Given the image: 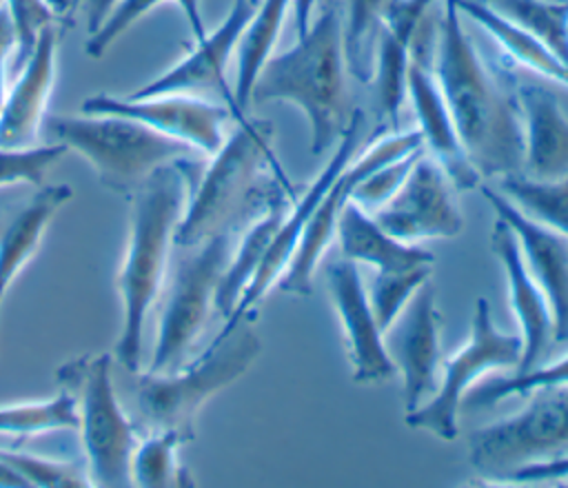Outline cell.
Returning <instances> with one entry per match:
<instances>
[{
  "instance_id": "6da1fadb",
  "label": "cell",
  "mask_w": 568,
  "mask_h": 488,
  "mask_svg": "<svg viewBox=\"0 0 568 488\" xmlns=\"http://www.w3.org/2000/svg\"><path fill=\"white\" fill-rule=\"evenodd\" d=\"M433 71L477 173L481 177L521 173L524 129L517 78L481 55L464 27L457 0H442Z\"/></svg>"
},
{
  "instance_id": "7a4b0ae2",
  "label": "cell",
  "mask_w": 568,
  "mask_h": 488,
  "mask_svg": "<svg viewBox=\"0 0 568 488\" xmlns=\"http://www.w3.org/2000/svg\"><path fill=\"white\" fill-rule=\"evenodd\" d=\"M237 126L191 180L175 246L191 248L231 224H248L280 195L297 191L280 166L275 126L262 118L235 120Z\"/></svg>"
},
{
  "instance_id": "3957f363",
  "label": "cell",
  "mask_w": 568,
  "mask_h": 488,
  "mask_svg": "<svg viewBox=\"0 0 568 488\" xmlns=\"http://www.w3.org/2000/svg\"><path fill=\"white\" fill-rule=\"evenodd\" d=\"M197 169L191 157H180L153 171L151 177L129 195L133 200L129 240L115 279L122 302V331L115 344V357L131 373H138L142 364L146 315L162 291L171 246H175V231L184 215L191 180Z\"/></svg>"
},
{
  "instance_id": "277c9868",
  "label": "cell",
  "mask_w": 568,
  "mask_h": 488,
  "mask_svg": "<svg viewBox=\"0 0 568 488\" xmlns=\"http://www.w3.org/2000/svg\"><path fill=\"white\" fill-rule=\"evenodd\" d=\"M304 35L284 53L271 55L251 89V102H291L308 122L311 155H322L346 131V58L342 16L322 0Z\"/></svg>"
},
{
  "instance_id": "5b68a950",
  "label": "cell",
  "mask_w": 568,
  "mask_h": 488,
  "mask_svg": "<svg viewBox=\"0 0 568 488\" xmlns=\"http://www.w3.org/2000/svg\"><path fill=\"white\" fill-rule=\"evenodd\" d=\"M255 311L226 322L197 359L166 373H142L135 386L140 419L151 430H178L186 441L195 437L200 408L240 379L262 350L253 328Z\"/></svg>"
},
{
  "instance_id": "8992f818",
  "label": "cell",
  "mask_w": 568,
  "mask_h": 488,
  "mask_svg": "<svg viewBox=\"0 0 568 488\" xmlns=\"http://www.w3.org/2000/svg\"><path fill=\"white\" fill-rule=\"evenodd\" d=\"M44 122L55 142L80 153L100 182L122 195L138 191L160 166L195 153L191 146L122 115H51Z\"/></svg>"
},
{
  "instance_id": "52a82bcc",
  "label": "cell",
  "mask_w": 568,
  "mask_h": 488,
  "mask_svg": "<svg viewBox=\"0 0 568 488\" xmlns=\"http://www.w3.org/2000/svg\"><path fill=\"white\" fill-rule=\"evenodd\" d=\"M528 404L468 435V464L488 481H510L526 466L568 455V386H539Z\"/></svg>"
},
{
  "instance_id": "ba28073f",
  "label": "cell",
  "mask_w": 568,
  "mask_h": 488,
  "mask_svg": "<svg viewBox=\"0 0 568 488\" xmlns=\"http://www.w3.org/2000/svg\"><path fill=\"white\" fill-rule=\"evenodd\" d=\"M244 226L246 224L224 226L191 246V253H184L175 264L160 315L153 359L146 368L149 373H166L186 364V357L215 308L220 279Z\"/></svg>"
},
{
  "instance_id": "9c48e42d",
  "label": "cell",
  "mask_w": 568,
  "mask_h": 488,
  "mask_svg": "<svg viewBox=\"0 0 568 488\" xmlns=\"http://www.w3.org/2000/svg\"><path fill=\"white\" fill-rule=\"evenodd\" d=\"M111 355L80 357L58 370V382L73 390L78 433L91 486L122 488L131 481L135 428L122 413L111 377Z\"/></svg>"
},
{
  "instance_id": "30bf717a",
  "label": "cell",
  "mask_w": 568,
  "mask_h": 488,
  "mask_svg": "<svg viewBox=\"0 0 568 488\" xmlns=\"http://www.w3.org/2000/svg\"><path fill=\"white\" fill-rule=\"evenodd\" d=\"M519 359L521 337L501 333L493 322L488 299L477 297L466 344L446 357L437 388L422 406L406 413V426L428 430L446 441L455 439L459 433L457 417L464 395L488 373L515 370Z\"/></svg>"
},
{
  "instance_id": "8fae6325",
  "label": "cell",
  "mask_w": 568,
  "mask_h": 488,
  "mask_svg": "<svg viewBox=\"0 0 568 488\" xmlns=\"http://www.w3.org/2000/svg\"><path fill=\"white\" fill-rule=\"evenodd\" d=\"M417 149H424L419 129L395 131V133L384 135L377 142H373L362 157L351 160L339 171V175L333 180V184L320 197L286 271L275 282L277 291L288 293V295H300V297H306L313 293V275L324 257L326 246L335 237L337 217H339L344 204L351 200L355 184L359 180H364L373 169H377L390 160H397L402 155H408Z\"/></svg>"
},
{
  "instance_id": "7c38bea8",
  "label": "cell",
  "mask_w": 568,
  "mask_h": 488,
  "mask_svg": "<svg viewBox=\"0 0 568 488\" xmlns=\"http://www.w3.org/2000/svg\"><path fill=\"white\" fill-rule=\"evenodd\" d=\"M437 20H439V11L435 16L430 9L417 29V35L410 49L408 69H406V93L410 95L415 118L419 124L417 129L422 133L426 153L439 162L453 189L468 191L481 184V175L470 164L462 146L450 109L446 104V98L433 71Z\"/></svg>"
},
{
  "instance_id": "4fadbf2b",
  "label": "cell",
  "mask_w": 568,
  "mask_h": 488,
  "mask_svg": "<svg viewBox=\"0 0 568 488\" xmlns=\"http://www.w3.org/2000/svg\"><path fill=\"white\" fill-rule=\"evenodd\" d=\"M82 111L131 118L209 157L226 140L224 126L229 118H233L226 104H215L193 93H160L146 98L98 93L82 102Z\"/></svg>"
},
{
  "instance_id": "5bb4252c",
  "label": "cell",
  "mask_w": 568,
  "mask_h": 488,
  "mask_svg": "<svg viewBox=\"0 0 568 488\" xmlns=\"http://www.w3.org/2000/svg\"><path fill=\"white\" fill-rule=\"evenodd\" d=\"M377 224L404 244H419L435 237H457L464 217L453 200V184L446 171L426 151L413 164L397 193L373 211Z\"/></svg>"
},
{
  "instance_id": "9a60e30c",
  "label": "cell",
  "mask_w": 568,
  "mask_h": 488,
  "mask_svg": "<svg viewBox=\"0 0 568 488\" xmlns=\"http://www.w3.org/2000/svg\"><path fill=\"white\" fill-rule=\"evenodd\" d=\"M442 317L435 304V288L424 282L393 324L384 331V344L404 384L406 413L422 406L437 388Z\"/></svg>"
},
{
  "instance_id": "2e32d148",
  "label": "cell",
  "mask_w": 568,
  "mask_h": 488,
  "mask_svg": "<svg viewBox=\"0 0 568 488\" xmlns=\"http://www.w3.org/2000/svg\"><path fill=\"white\" fill-rule=\"evenodd\" d=\"M362 122H364L362 111H353L348 118L346 131L337 140V146H335L331 160L324 164V169L317 173V177L311 182V186L302 195H297L293 200V206H288V211L284 213V217L273 235V242L264 255V262L260 264L253 282L246 286L235 311L231 313V317L226 322H235L244 313L255 311V306L262 302V297L282 277V273L286 271V266L308 226V220H311L320 197L326 193V189L333 184V180L339 175V171L351 162L357 140H359V133H362Z\"/></svg>"
},
{
  "instance_id": "e0dca14e",
  "label": "cell",
  "mask_w": 568,
  "mask_h": 488,
  "mask_svg": "<svg viewBox=\"0 0 568 488\" xmlns=\"http://www.w3.org/2000/svg\"><path fill=\"white\" fill-rule=\"evenodd\" d=\"M253 0H233L231 11L220 22V27L206 33L202 40H195V49L175 62L171 69L146 82L144 87L129 93L131 98H146L160 93H193L204 91L220 93L224 104L231 109L233 120H242L246 113L237 109L235 95L226 82V67L237 47V40L255 11Z\"/></svg>"
},
{
  "instance_id": "ac0fdd59",
  "label": "cell",
  "mask_w": 568,
  "mask_h": 488,
  "mask_svg": "<svg viewBox=\"0 0 568 488\" xmlns=\"http://www.w3.org/2000/svg\"><path fill=\"white\" fill-rule=\"evenodd\" d=\"M326 282L348 350L353 382L368 386L393 379L397 370L388 357L384 331L373 315L357 262L346 257L333 260L326 268Z\"/></svg>"
},
{
  "instance_id": "d6986e66",
  "label": "cell",
  "mask_w": 568,
  "mask_h": 488,
  "mask_svg": "<svg viewBox=\"0 0 568 488\" xmlns=\"http://www.w3.org/2000/svg\"><path fill=\"white\" fill-rule=\"evenodd\" d=\"M481 195L515 233L524 262L532 279L544 291L550 315L555 342L568 339V237L528 217L501 191L479 184Z\"/></svg>"
},
{
  "instance_id": "ffe728a7",
  "label": "cell",
  "mask_w": 568,
  "mask_h": 488,
  "mask_svg": "<svg viewBox=\"0 0 568 488\" xmlns=\"http://www.w3.org/2000/svg\"><path fill=\"white\" fill-rule=\"evenodd\" d=\"M490 251L499 260L508 282L510 306L517 317L521 337V359L515 370L524 373L544 364L550 353L555 342L550 306L524 262L513 228L501 217H497L490 228Z\"/></svg>"
},
{
  "instance_id": "44dd1931",
  "label": "cell",
  "mask_w": 568,
  "mask_h": 488,
  "mask_svg": "<svg viewBox=\"0 0 568 488\" xmlns=\"http://www.w3.org/2000/svg\"><path fill=\"white\" fill-rule=\"evenodd\" d=\"M58 24L44 27L33 49L20 62V73L7 89L0 111V146H31L47 120V106L55 82Z\"/></svg>"
},
{
  "instance_id": "7402d4cb",
  "label": "cell",
  "mask_w": 568,
  "mask_h": 488,
  "mask_svg": "<svg viewBox=\"0 0 568 488\" xmlns=\"http://www.w3.org/2000/svg\"><path fill=\"white\" fill-rule=\"evenodd\" d=\"M435 0H388L382 9L375 49L373 78L377 109L386 115L390 129H397L399 106L406 93V69L413 40Z\"/></svg>"
},
{
  "instance_id": "603a6c76",
  "label": "cell",
  "mask_w": 568,
  "mask_h": 488,
  "mask_svg": "<svg viewBox=\"0 0 568 488\" xmlns=\"http://www.w3.org/2000/svg\"><path fill=\"white\" fill-rule=\"evenodd\" d=\"M517 95L524 129L521 173L532 180L568 177V118L557 95L519 78Z\"/></svg>"
},
{
  "instance_id": "cb8c5ba5",
  "label": "cell",
  "mask_w": 568,
  "mask_h": 488,
  "mask_svg": "<svg viewBox=\"0 0 568 488\" xmlns=\"http://www.w3.org/2000/svg\"><path fill=\"white\" fill-rule=\"evenodd\" d=\"M335 237L342 255L353 262H364L375 271H404L415 266H433L435 255L419 244H404L388 235L373 213L348 200L337 217Z\"/></svg>"
},
{
  "instance_id": "d4e9b609",
  "label": "cell",
  "mask_w": 568,
  "mask_h": 488,
  "mask_svg": "<svg viewBox=\"0 0 568 488\" xmlns=\"http://www.w3.org/2000/svg\"><path fill=\"white\" fill-rule=\"evenodd\" d=\"M73 197L67 184L42 186L0 233V304L20 271L36 257L51 217Z\"/></svg>"
},
{
  "instance_id": "484cf974",
  "label": "cell",
  "mask_w": 568,
  "mask_h": 488,
  "mask_svg": "<svg viewBox=\"0 0 568 488\" xmlns=\"http://www.w3.org/2000/svg\"><path fill=\"white\" fill-rule=\"evenodd\" d=\"M293 200L286 193L280 195L240 231L233 253H231V260L226 264V271H224L217 293H215V311L222 313L226 319L235 311L246 286L253 282V277H255L260 264L264 262V255L273 242V235H275L284 213L288 211V202H293Z\"/></svg>"
},
{
  "instance_id": "4316f807",
  "label": "cell",
  "mask_w": 568,
  "mask_h": 488,
  "mask_svg": "<svg viewBox=\"0 0 568 488\" xmlns=\"http://www.w3.org/2000/svg\"><path fill=\"white\" fill-rule=\"evenodd\" d=\"M457 7L464 18H470L475 24H479L501 47V51L510 55V60L519 62L537 75L568 87V64L541 40L499 16L484 0H457Z\"/></svg>"
},
{
  "instance_id": "83f0119b",
  "label": "cell",
  "mask_w": 568,
  "mask_h": 488,
  "mask_svg": "<svg viewBox=\"0 0 568 488\" xmlns=\"http://www.w3.org/2000/svg\"><path fill=\"white\" fill-rule=\"evenodd\" d=\"M288 4L291 0H260L237 40V75L233 95L242 113L251 102V89L262 64L273 55V47L280 38Z\"/></svg>"
},
{
  "instance_id": "f1b7e54d",
  "label": "cell",
  "mask_w": 568,
  "mask_h": 488,
  "mask_svg": "<svg viewBox=\"0 0 568 488\" xmlns=\"http://www.w3.org/2000/svg\"><path fill=\"white\" fill-rule=\"evenodd\" d=\"M499 191L528 217L568 237V177L532 180L524 173L499 177Z\"/></svg>"
},
{
  "instance_id": "f546056e",
  "label": "cell",
  "mask_w": 568,
  "mask_h": 488,
  "mask_svg": "<svg viewBox=\"0 0 568 488\" xmlns=\"http://www.w3.org/2000/svg\"><path fill=\"white\" fill-rule=\"evenodd\" d=\"M568 64V0H484Z\"/></svg>"
},
{
  "instance_id": "4dcf8cb0",
  "label": "cell",
  "mask_w": 568,
  "mask_h": 488,
  "mask_svg": "<svg viewBox=\"0 0 568 488\" xmlns=\"http://www.w3.org/2000/svg\"><path fill=\"white\" fill-rule=\"evenodd\" d=\"M67 428L78 430L75 395L67 386L51 399L0 406V435L33 437Z\"/></svg>"
},
{
  "instance_id": "1f68e13d",
  "label": "cell",
  "mask_w": 568,
  "mask_h": 488,
  "mask_svg": "<svg viewBox=\"0 0 568 488\" xmlns=\"http://www.w3.org/2000/svg\"><path fill=\"white\" fill-rule=\"evenodd\" d=\"M182 444H186V439L178 430H149L131 457L133 486H193V481L184 475V468L178 464V448Z\"/></svg>"
},
{
  "instance_id": "d6a6232c",
  "label": "cell",
  "mask_w": 568,
  "mask_h": 488,
  "mask_svg": "<svg viewBox=\"0 0 568 488\" xmlns=\"http://www.w3.org/2000/svg\"><path fill=\"white\" fill-rule=\"evenodd\" d=\"M326 2L335 4L342 16L346 69L359 82H371L377 22L388 0H326Z\"/></svg>"
},
{
  "instance_id": "836d02e7",
  "label": "cell",
  "mask_w": 568,
  "mask_h": 488,
  "mask_svg": "<svg viewBox=\"0 0 568 488\" xmlns=\"http://www.w3.org/2000/svg\"><path fill=\"white\" fill-rule=\"evenodd\" d=\"M539 386H568V353L559 359L544 362L530 370L481 379L462 399L464 408H488L513 395H526Z\"/></svg>"
},
{
  "instance_id": "e575fe53",
  "label": "cell",
  "mask_w": 568,
  "mask_h": 488,
  "mask_svg": "<svg viewBox=\"0 0 568 488\" xmlns=\"http://www.w3.org/2000/svg\"><path fill=\"white\" fill-rule=\"evenodd\" d=\"M162 2H175L182 9L195 40H202L206 35L200 0H118L106 20L93 33H89L84 51L98 60L124 31H129L142 16H146Z\"/></svg>"
},
{
  "instance_id": "d590c367",
  "label": "cell",
  "mask_w": 568,
  "mask_h": 488,
  "mask_svg": "<svg viewBox=\"0 0 568 488\" xmlns=\"http://www.w3.org/2000/svg\"><path fill=\"white\" fill-rule=\"evenodd\" d=\"M433 266H415L404 271H375L371 288H368V302L373 308V315L382 331H386L393 319L402 313V308L408 304L413 293L430 279Z\"/></svg>"
},
{
  "instance_id": "8d00e7d4",
  "label": "cell",
  "mask_w": 568,
  "mask_h": 488,
  "mask_svg": "<svg viewBox=\"0 0 568 488\" xmlns=\"http://www.w3.org/2000/svg\"><path fill=\"white\" fill-rule=\"evenodd\" d=\"M0 461L16 470L29 486L38 488H84L91 486L84 464L60 461L22 450L0 448Z\"/></svg>"
},
{
  "instance_id": "74e56055",
  "label": "cell",
  "mask_w": 568,
  "mask_h": 488,
  "mask_svg": "<svg viewBox=\"0 0 568 488\" xmlns=\"http://www.w3.org/2000/svg\"><path fill=\"white\" fill-rule=\"evenodd\" d=\"M60 142L44 146H0V189L13 184H42L44 173L67 153Z\"/></svg>"
},
{
  "instance_id": "f35d334b",
  "label": "cell",
  "mask_w": 568,
  "mask_h": 488,
  "mask_svg": "<svg viewBox=\"0 0 568 488\" xmlns=\"http://www.w3.org/2000/svg\"><path fill=\"white\" fill-rule=\"evenodd\" d=\"M424 151L426 149H417L408 155H402L397 160H390V162L373 169L364 180H359L355 184V189L351 193V200H355L368 213L377 211L382 204H386L397 193V189L404 184L413 164L417 162V157Z\"/></svg>"
},
{
  "instance_id": "ab89813d",
  "label": "cell",
  "mask_w": 568,
  "mask_h": 488,
  "mask_svg": "<svg viewBox=\"0 0 568 488\" xmlns=\"http://www.w3.org/2000/svg\"><path fill=\"white\" fill-rule=\"evenodd\" d=\"M4 7L16 27V58L20 64L33 49L38 33L49 24H58V16L47 0H4Z\"/></svg>"
},
{
  "instance_id": "60d3db41",
  "label": "cell",
  "mask_w": 568,
  "mask_h": 488,
  "mask_svg": "<svg viewBox=\"0 0 568 488\" xmlns=\"http://www.w3.org/2000/svg\"><path fill=\"white\" fill-rule=\"evenodd\" d=\"M557 479H568V455L541 464L526 466L513 475L510 481H526V484H537V481H557Z\"/></svg>"
},
{
  "instance_id": "b9f144b4",
  "label": "cell",
  "mask_w": 568,
  "mask_h": 488,
  "mask_svg": "<svg viewBox=\"0 0 568 488\" xmlns=\"http://www.w3.org/2000/svg\"><path fill=\"white\" fill-rule=\"evenodd\" d=\"M118 0H84V11H87V29L93 33L111 13Z\"/></svg>"
},
{
  "instance_id": "7bdbcfd3",
  "label": "cell",
  "mask_w": 568,
  "mask_h": 488,
  "mask_svg": "<svg viewBox=\"0 0 568 488\" xmlns=\"http://www.w3.org/2000/svg\"><path fill=\"white\" fill-rule=\"evenodd\" d=\"M16 27L11 20L9 9L4 7V2L0 4V55H11V51H16Z\"/></svg>"
},
{
  "instance_id": "ee69618b",
  "label": "cell",
  "mask_w": 568,
  "mask_h": 488,
  "mask_svg": "<svg viewBox=\"0 0 568 488\" xmlns=\"http://www.w3.org/2000/svg\"><path fill=\"white\" fill-rule=\"evenodd\" d=\"M315 4L317 0H293V20H295L297 35H304L308 31Z\"/></svg>"
},
{
  "instance_id": "f6af8a7d",
  "label": "cell",
  "mask_w": 568,
  "mask_h": 488,
  "mask_svg": "<svg viewBox=\"0 0 568 488\" xmlns=\"http://www.w3.org/2000/svg\"><path fill=\"white\" fill-rule=\"evenodd\" d=\"M0 488H29V484L16 470L0 461Z\"/></svg>"
},
{
  "instance_id": "bcb514c9",
  "label": "cell",
  "mask_w": 568,
  "mask_h": 488,
  "mask_svg": "<svg viewBox=\"0 0 568 488\" xmlns=\"http://www.w3.org/2000/svg\"><path fill=\"white\" fill-rule=\"evenodd\" d=\"M49 4H51V9L55 11V16H58V20L62 18V16H67V13H71L73 11V7L78 4V0H47Z\"/></svg>"
},
{
  "instance_id": "7dc6e473",
  "label": "cell",
  "mask_w": 568,
  "mask_h": 488,
  "mask_svg": "<svg viewBox=\"0 0 568 488\" xmlns=\"http://www.w3.org/2000/svg\"><path fill=\"white\" fill-rule=\"evenodd\" d=\"M7 60H9V55H0V111H2V104H4V95H7V78H4Z\"/></svg>"
},
{
  "instance_id": "c3c4849f",
  "label": "cell",
  "mask_w": 568,
  "mask_h": 488,
  "mask_svg": "<svg viewBox=\"0 0 568 488\" xmlns=\"http://www.w3.org/2000/svg\"><path fill=\"white\" fill-rule=\"evenodd\" d=\"M253 2H260V0H253Z\"/></svg>"
}]
</instances>
